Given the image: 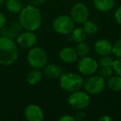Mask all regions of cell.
Masks as SVG:
<instances>
[{"mask_svg": "<svg viewBox=\"0 0 121 121\" xmlns=\"http://www.w3.org/2000/svg\"><path fill=\"white\" fill-rule=\"evenodd\" d=\"M18 22L22 29L35 32L41 27L42 22V15L37 7L30 4L22 8L19 13Z\"/></svg>", "mask_w": 121, "mask_h": 121, "instance_id": "cell-1", "label": "cell"}, {"mask_svg": "<svg viewBox=\"0 0 121 121\" xmlns=\"http://www.w3.org/2000/svg\"><path fill=\"white\" fill-rule=\"evenodd\" d=\"M99 121H113V118L108 114H104L99 118Z\"/></svg>", "mask_w": 121, "mask_h": 121, "instance_id": "cell-32", "label": "cell"}, {"mask_svg": "<svg viewBox=\"0 0 121 121\" xmlns=\"http://www.w3.org/2000/svg\"><path fill=\"white\" fill-rule=\"evenodd\" d=\"M68 104L76 110H83L87 108L91 102V96L86 91H73L68 96Z\"/></svg>", "mask_w": 121, "mask_h": 121, "instance_id": "cell-6", "label": "cell"}, {"mask_svg": "<svg viewBox=\"0 0 121 121\" xmlns=\"http://www.w3.org/2000/svg\"><path fill=\"white\" fill-rule=\"evenodd\" d=\"M37 42V35L32 31H27L22 32L19 36L17 37V46L22 49H31L32 47H35Z\"/></svg>", "mask_w": 121, "mask_h": 121, "instance_id": "cell-10", "label": "cell"}, {"mask_svg": "<svg viewBox=\"0 0 121 121\" xmlns=\"http://www.w3.org/2000/svg\"><path fill=\"white\" fill-rule=\"evenodd\" d=\"M99 68V62L91 56L81 57L77 63V69L80 74L85 76H89L95 74Z\"/></svg>", "mask_w": 121, "mask_h": 121, "instance_id": "cell-8", "label": "cell"}, {"mask_svg": "<svg viewBox=\"0 0 121 121\" xmlns=\"http://www.w3.org/2000/svg\"><path fill=\"white\" fill-rule=\"evenodd\" d=\"M5 1H6V0H0V6L5 4Z\"/></svg>", "mask_w": 121, "mask_h": 121, "instance_id": "cell-33", "label": "cell"}, {"mask_svg": "<svg viewBox=\"0 0 121 121\" xmlns=\"http://www.w3.org/2000/svg\"><path fill=\"white\" fill-rule=\"evenodd\" d=\"M59 84H60V87L64 91L71 93L82 88L84 84V79L81 75L77 73H62L60 76Z\"/></svg>", "mask_w": 121, "mask_h": 121, "instance_id": "cell-3", "label": "cell"}, {"mask_svg": "<svg viewBox=\"0 0 121 121\" xmlns=\"http://www.w3.org/2000/svg\"><path fill=\"white\" fill-rule=\"evenodd\" d=\"M75 23L71 16L60 15L56 17L52 22V28L56 33L61 35L70 34L75 28Z\"/></svg>", "mask_w": 121, "mask_h": 121, "instance_id": "cell-7", "label": "cell"}, {"mask_svg": "<svg viewBox=\"0 0 121 121\" xmlns=\"http://www.w3.org/2000/svg\"><path fill=\"white\" fill-rule=\"evenodd\" d=\"M112 53L116 58H121V38L112 44Z\"/></svg>", "mask_w": 121, "mask_h": 121, "instance_id": "cell-23", "label": "cell"}, {"mask_svg": "<svg viewBox=\"0 0 121 121\" xmlns=\"http://www.w3.org/2000/svg\"><path fill=\"white\" fill-rule=\"evenodd\" d=\"M112 68L116 75H119L121 76V58H116L114 60Z\"/></svg>", "mask_w": 121, "mask_h": 121, "instance_id": "cell-26", "label": "cell"}, {"mask_svg": "<svg viewBox=\"0 0 121 121\" xmlns=\"http://www.w3.org/2000/svg\"><path fill=\"white\" fill-rule=\"evenodd\" d=\"M86 113L84 112L83 110H78V112L76 114V115L74 116L76 120H78V121H81V120H83V119H86Z\"/></svg>", "mask_w": 121, "mask_h": 121, "instance_id": "cell-28", "label": "cell"}, {"mask_svg": "<svg viewBox=\"0 0 121 121\" xmlns=\"http://www.w3.org/2000/svg\"><path fill=\"white\" fill-rule=\"evenodd\" d=\"M114 19L118 24L121 25V5L119 6L114 12Z\"/></svg>", "mask_w": 121, "mask_h": 121, "instance_id": "cell-27", "label": "cell"}, {"mask_svg": "<svg viewBox=\"0 0 121 121\" xmlns=\"http://www.w3.org/2000/svg\"><path fill=\"white\" fill-rule=\"evenodd\" d=\"M18 57V47L13 39L0 37V65L11 66Z\"/></svg>", "mask_w": 121, "mask_h": 121, "instance_id": "cell-2", "label": "cell"}, {"mask_svg": "<svg viewBox=\"0 0 121 121\" xmlns=\"http://www.w3.org/2000/svg\"><path fill=\"white\" fill-rule=\"evenodd\" d=\"M7 24V18L2 12H0V29L3 28Z\"/></svg>", "mask_w": 121, "mask_h": 121, "instance_id": "cell-30", "label": "cell"}, {"mask_svg": "<svg viewBox=\"0 0 121 121\" xmlns=\"http://www.w3.org/2000/svg\"><path fill=\"white\" fill-rule=\"evenodd\" d=\"M27 62L33 69H42L47 65L48 57L45 50L40 47H33L29 49L27 56Z\"/></svg>", "mask_w": 121, "mask_h": 121, "instance_id": "cell-4", "label": "cell"}, {"mask_svg": "<svg viewBox=\"0 0 121 121\" xmlns=\"http://www.w3.org/2000/svg\"><path fill=\"white\" fill-rule=\"evenodd\" d=\"M83 29L86 32V33L89 36H93L97 33L98 26L95 22L91 20H86L83 23Z\"/></svg>", "mask_w": 121, "mask_h": 121, "instance_id": "cell-21", "label": "cell"}, {"mask_svg": "<svg viewBox=\"0 0 121 121\" xmlns=\"http://www.w3.org/2000/svg\"><path fill=\"white\" fill-rule=\"evenodd\" d=\"M71 17L76 23L83 24L89 18V10L83 3H76L71 9Z\"/></svg>", "mask_w": 121, "mask_h": 121, "instance_id": "cell-9", "label": "cell"}, {"mask_svg": "<svg viewBox=\"0 0 121 121\" xmlns=\"http://www.w3.org/2000/svg\"><path fill=\"white\" fill-rule=\"evenodd\" d=\"M30 1L32 5L36 6V7H39V6H42L47 0H30Z\"/></svg>", "mask_w": 121, "mask_h": 121, "instance_id": "cell-31", "label": "cell"}, {"mask_svg": "<svg viewBox=\"0 0 121 121\" xmlns=\"http://www.w3.org/2000/svg\"><path fill=\"white\" fill-rule=\"evenodd\" d=\"M114 59L111 57L109 55L108 56H100L99 60V65L101 66H112L113 63H114Z\"/></svg>", "mask_w": 121, "mask_h": 121, "instance_id": "cell-24", "label": "cell"}, {"mask_svg": "<svg viewBox=\"0 0 121 121\" xmlns=\"http://www.w3.org/2000/svg\"><path fill=\"white\" fill-rule=\"evenodd\" d=\"M71 33V38L76 43L85 42L87 38V34L84 31L83 27H75L72 30Z\"/></svg>", "mask_w": 121, "mask_h": 121, "instance_id": "cell-20", "label": "cell"}, {"mask_svg": "<svg viewBox=\"0 0 121 121\" xmlns=\"http://www.w3.org/2000/svg\"><path fill=\"white\" fill-rule=\"evenodd\" d=\"M76 51L77 52L78 56L84 57L89 56L90 52H91V48H90V46L86 42H79L77 44Z\"/></svg>", "mask_w": 121, "mask_h": 121, "instance_id": "cell-22", "label": "cell"}, {"mask_svg": "<svg viewBox=\"0 0 121 121\" xmlns=\"http://www.w3.org/2000/svg\"><path fill=\"white\" fill-rule=\"evenodd\" d=\"M5 7L11 13H19L22 9V4L20 0H6Z\"/></svg>", "mask_w": 121, "mask_h": 121, "instance_id": "cell-19", "label": "cell"}, {"mask_svg": "<svg viewBox=\"0 0 121 121\" xmlns=\"http://www.w3.org/2000/svg\"><path fill=\"white\" fill-rule=\"evenodd\" d=\"M95 52L100 56H108L112 53V43L107 39L101 38L95 42L94 46Z\"/></svg>", "mask_w": 121, "mask_h": 121, "instance_id": "cell-14", "label": "cell"}, {"mask_svg": "<svg viewBox=\"0 0 121 121\" xmlns=\"http://www.w3.org/2000/svg\"><path fill=\"white\" fill-rule=\"evenodd\" d=\"M83 86L89 95H99L104 91L106 81L100 75H91L84 81Z\"/></svg>", "mask_w": 121, "mask_h": 121, "instance_id": "cell-5", "label": "cell"}, {"mask_svg": "<svg viewBox=\"0 0 121 121\" xmlns=\"http://www.w3.org/2000/svg\"><path fill=\"white\" fill-rule=\"evenodd\" d=\"M24 117L28 121H42L45 114L40 106L31 104L24 109Z\"/></svg>", "mask_w": 121, "mask_h": 121, "instance_id": "cell-11", "label": "cell"}, {"mask_svg": "<svg viewBox=\"0 0 121 121\" xmlns=\"http://www.w3.org/2000/svg\"><path fill=\"white\" fill-rule=\"evenodd\" d=\"M93 4L99 12L109 13L114 8L115 0H93Z\"/></svg>", "mask_w": 121, "mask_h": 121, "instance_id": "cell-16", "label": "cell"}, {"mask_svg": "<svg viewBox=\"0 0 121 121\" xmlns=\"http://www.w3.org/2000/svg\"><path fill=\"white\" fill-rule=\"evenodd\" d=\"M106 86L114 92L121 91V76L119 75H112L109 76L106 81Z\"/></svg>", "mask_w": 121, "mask_h": 121, "instance_id": "cell-18", "label": "cell"}, {"mask_svg": "<svg viewBox=\"0 0 121 121\" xmlns=\"http://www.w3.org/2000/svg\"><path fill=\"white\" fill-rule=\"evenodd\" d=\"M114 73L112 66H101L99 70V75L104 79H107L109 76H111Z\"/></svg>", "mask_w": 121, "mask_h": 121, "instance_id": "cell-25", "label": "cell"}, {"mask_svg": "<svg viewBox=\"0 0 121 121\" xmlns=\"http://www.w3.org/2000/svg\"><path fill=\"white\" fill-rule=\"evenodd\" d=\"M59 57L63 62L66 63V64H73L77 61L78 55L75 48L71 47H66L60 51Z\"/></svg>", "mask_w": 121, "mask_h": 121, "instance_id": "cell-13", "label": "cell"}, {"mask_svg": "<svg viewBox=\"0 0 121 121\" xmlns=\"http://www.w3.org/2000/svg\"><path fill=\"white\" fill-rule=\"evenodd\" d=\"M22 27L18 21H13L9 24H6L1 28V35L3 37H9L11 39H17L19 34L22 32Z\"/></svg>", "mask_w": 121, "mask_h": 121, "instance_id": "cell-12", "label": "cell"}, {"mask_svg": "<svg viewBox=\"0 0 121 121\" xmlns=\"http://www.w3.org/2000/svg\"><path fill=\"white\" fill-rule=\"evenodd\" d=\"M42 72L39 69H33L31 71H29L28 74L27 75L26 81L27 84L30 86H36L39 84L42 80Z\"/></svg>", "mask_w": 121, "mask_h": 121, "instance_id": "cell-17", "label": "cell"}, {"mask_svg": "<svg viewBox=\"0 0 121 121\" xmlns=\"http://www.w3.org/2000/svg\"><path fill=\"white\" fill-rule=\"evenodd\" d=\"M43 74L47 77L52 78V79H56L60 78V76L62 74V70L58 65L54 63H49L46 65L43 68Z\"/></svg>", "mask_w": 121, "mask_h": 121, "instance_id": "cell-15", "label": "cell"}, {"mask_svg": "<svg viewBox=\"0 0 121 121\" xmlns=\"http://www.w3.org/2000/svg\"><path fill=\"white\" fill-rule=\"evenodd\" d=\"M59 121H76L74 116L69 115V114H64V115L60 116L58 119Z\"/></svg>", "mask_w": 121, "mask_h": 121, "instance_id": "cell-29", "label": "cell"}]
</instances>
